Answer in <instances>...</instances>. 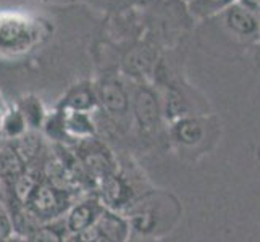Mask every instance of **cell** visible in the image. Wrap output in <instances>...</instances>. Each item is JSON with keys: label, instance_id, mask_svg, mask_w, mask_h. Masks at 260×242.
Returning <instances> with one entry per match:
<instances>
[{"label": "cell", "instance_id": "cell-11", "mask_svg": "<svg viewBox=\"0 0 260 242\" xmlns=\"http://www.w3.org/2000/svg\"><path fill=\"white\" fill-rule=\"evenodd\" d=\"M57 109L63 112L94 113L99 109L95 84L91 81H81V83L71 86L65 95L61 97Z\"/></svg>", "mask_w": 260, "mask_h": 242}, {"label": "cell", "instance_id": "cell-13", "mask_svg": "<svg viewBox=\"0 0 260 242\" xmlns=\"http://www.w3.org/2000/svg\"><path fill=\"white\" fill-rule=\"evenodd\" d=\"M95 231L110 242H126L131 237L129 221L123 213L105 209L95 223Z\"/></svg>", "mask_w": 260, "mask_h": 242}, {"label": "cell", "instance_id": "cell-29", "mask_svg": "<svg viewBox=\"0 0 260 242\" xmlns=\"http://www.w3.org/2000/svg\"><path fill=\"white\" fill-rule=\"evenodd\" d=\"M183 2H184V4H186V2H189V0H183Z\"/></svg>", "mask_w": 260, "mask_h": 242}, {"label": "cell", "instance_id": "cell-28", "mask_svg": "<svg viewBox=\"0 0 260 242\" xmlns=\"http://www.w3.org/2000/svg\"><path fill=\"white\" fill-rule=\"evenodd\" d=\"M5 110H2V105H0V121H2V115H4Z\"/></svg>", "mask_w": 260, "mask_h": 242}, {"label": "cell", "instance_id": "cell-23", "mask_svg": "<svg viewBox=\"0 0 260 242\" xmlns=\"http://www.w3.org/2000/svg\"><path fill=\"white\" fill-rule=\"evenodd\" d=\"M94 234V228L87 229L84 232H79V234H68L65 242H91Z\"/></svg>", "mask_w": 260, "mask_h": 242}, {"label": "cell", "instance_id": "cell-24", "mask_svg": "<svg viewBox=\"0 0 260 242\" xmlns=\"http://www.w3.org/2000/svg\"><path fill=\"white\" fill-rule=\"evenodd\" d=\"M126 242H157L154 239H147V237H141V236H134L131 234V237L126 240Z\"/></svg>", "mask_w": 260, "mask_h": 242}, {"label": "cell", "instance_id": "cell-5", "mask_svg": "<svg viewBox=\"0 0 260 242\" xmlns=\"http://www.w3.org/2000/svg\"><path fill=\"white\" fill-rule=\"evenodd\" d=\"M95 84L99 110L112 118L120 128L131 124V87L118 75H105Z\"/></svg>", "mask_w": 260, "mask_h": 242}, {"label": "cell", "instance_id": "cell-20", "mask_svg": "<svg viewBox=\"0 0 260 242\" xmlns=\"http://www.w3.org/2000/svg\"><path fill=\"white\" fill-rule=\"evenodd\" d=\"M42 136L55 142H65L68 139L65 131V113L63 110L55 109L53 113H47V118L44 121V126L41 129Z\"/></svg>", "mask_w": 260, "mask_h": 242}, {"label": "cell", "instance_id": "cell-27", "mask_svg": "<svg viewBox=\"0 0 260 242\" xmlns=\"http://www.w3.org/2000/svg\"><path fill=\"white\" fill-rule=\"evenodd\" d=\"M4 195H5V187H4V183L0 181V199L4 200Z\"/></svg>", "mask_w": 260, "mask_h": 242}, {"label": "cell", "instance_id": "cell-9", "mask_svg": "<svg viewBox=\"0 0 260 242\" xmlns=\"http://www.w3.org/2000/svg\"><path fill=\"white\" fill-rule=\"evenodd\" d=\"M225 26L231 34L239 39L257 41L260 39V13H255L241 4H233L228 10L221 13Z\"/></svg>", "mask_w": 260, "mask_h": 242}, {"label": "cell", "instance_id": "cell-8", "mask_svg": "<svg viewBox=\"0 0 260 242\" xmlns=\"http://www.w3.org/2000/svg\"><path fill=\"white\" fill-rule=\"evenodd\" d=\"M104 210V203L95 195L76 199L63 217L68 234H79L94 228Z\"/></svg>", "mask_w": 260, "mask_h": 242}, {"label": "cell", "instance_id": "cell-12", "mask_svg": "<svg viewBox=\"0 0 260 242\" xmlns=\"http://www.w3.org/2000/svg\"><path fill=\"white\" fill-rule=\"evenodd\" d=\"M28 163L21 158L10 141H0V181L4 183L5 191L21 175L28 171Z\"/></svg>", "mask_w": 260, "mask_h": 242}, {"label": "cell", "instance_id": "cell-25", "mask_svg": "<svg viewBox=\"0 0 260 242\" xmlns=\"http://www.w3.org/2000/svg\"><path fill=\"white\" fill-rule=\"evenodd\" d=\"M91 242H110L109 239H105L104 236H101L99 232L95 231V228H94V234H92V239H91Z\"/></svg>", "mask_w": 260, "mask_h": 242}, {"label": "cell", "instance_id": "cell-10", "mask_svg": "<svg viewBox=\"0 0 260 242\" xmlns=\"http://www.w3.org/2000/svg\"><path fill=\"white\" fill-rule=\"evenodd\" d=\"M34 39L31 24L20 18H0V50L2 52H23Z\"/></svg>", "mask_w": 260, "mask_h": 242}, {"label": "cell", "instance_id": "cell-19", "mask_svg": "<svg viewBox=\"0 0 260 242\" xmlns=\"http://www.w3.org/2000/svg\"><path fill=\"white\" fill-rule=\"evenodd\" d=\"M26 131H28V126H26V121L21 112L18 110V107L4 112L2 121H0V137H2V141H15L21 137Z\"/></svg>", "mask_w": 260, "mask_h": 242}, {"label": "cell", "instance_id": "cell-16", "mask_svg": "<svg viewBox=\"0 0 260 242\" xmlns=\"http://www.w3.org/2000/svg\"><path fill=\"white\" fill-rule=\"evenodd\" d=\"M16 107L23 115L26 126H28V131L41 132V129L44 126V121L47 118V112L44 109V103L41 102V98L36 95H26L16 103Z\"/></svg>", "mask_w": 260, "mask_h": 242}, {"label": "cell", "instance_id": "cell-17", "mask_svg": "<svg viewBox=\"0 0 260 242\" xmlns=\"http://www.w3.org/2000/svg\"><path fill=\"white\" fill-rule=\"evenodd\" d=\"M236 2L238 0H189V2H186V12L191 20L201 21L221 15Z\"/></svg>", "mask_w": 260, "mask_h": 242}, {"label": "cell", "instance_id": "cell-21", "mask_svg": "<svg viewBox=\"0 0 260 242\" xmlns=\"http://www.w3.org/2000/svg\"><path fill=\"white\" fill-rule=\"evenodd\" d=\"M15 236V228H13V221L10 217V212L7 210L5 203L0 207V239H7Z\"/></svg>", "mask_w": 260, "mask_h": 242}, {"label": "cell", "instance_id": "cell-7", "mask_svg": "<svg viewBox=\"0 0 260 242\" xmlns=\"http://www.w3.org/2000/svg\"><path fill=\"white\" fill-rule=\"evenodd\" d=\"M158 63L157 50L149 44H136L124 53L121 68L124 76L133 83H149V78L154 76L155 66Z\"/></svg>", "mask_w": 260, "mask_h": 242}, {"label": "cell", "instance_id": "cell-22", "mask_svg": "<svg viewBox=\"0 0 260 242\" xmlns=\"http://www.w3.org/2000/svg\"><path fill=\"white\" fill-rule=\"evenodd\" d=\"M150 10H160L164 13H168L170 8H176V5L184 4L183 0H141Z\"/></svg>", "mask_w": 260, "mask_h": 242}, {"label": "cell", "instance_id": "cell-14", "mask_svg": "<svg viewBox=\"0 0 260 242\" xmlns=\"http://www.w3.org/2000/svg\"><path fill=\"white\" fill-rule=\"evenodd\" d=\"M65 113V131L68 139L86 141L92 139L97 134L92 113L83 112H63Z\"/></svg>", "mask_w": 260, "mask_h": 242}, {"label": "cell", "instance_id": "cell-18", "mask_svg": "<svg viewBox=\"0 0 260 242\" xmlns=\"http://www.w3.org/2000/svg\"><path fill=\"white\" fill-rule=\"evenodd\" d=\"M67 236L68 231L65 221L63 218H60L50 223H41L26 236H23V242H65Z\"/></svg>", "mask_w": 260, "mask_h": 242}, {"label": "cell", "instance_id": "cell-4", "mask_svg": "<svg viewBox=\"0 0 260 242\" xmlns=\"http://www.w3.org/2000/svg\"><path fill=\"white\" fill-rule=\"evenodd\" d=\"M73 202L75 197L70 189L42 179L23 205L26 212L41 225L63 218Z\"/></svg>", "mask_w": 260, "mask_h": 242}, {"label": "cell", "instance_id": "cell-2", "mask_svg": "<svg viewBox=\"0 0 260 242\" xmlns=\"http://www.w3.org/2000/svg\"><path fill=\"white\" fill-rule=\"evenodd\" d=\"M220 137V124L207 115H186L168 126V139L179 152L192 157L204 155Z\"/></svg>", "mask_w": 260, "mask_h": 242}, {"label": "cell", "instance_id": "cell-3", "mask_svg": "<svg viewBox=\"0 0 260 242\" xmlns=\"http://www.w3.org/2000/svg\"><path fill=\"white\" fill-rule=\"evenodd\" d=\"M165 116L160 92L150 83L131 81V124L141 137H157L164 129Z\"/></svg>", "mask_w": 260, "mask_h": 242}, {"label": "cell", "instance_id": "cell-26", "mask_svg": "<svg viewBox=\"0 0 260 242\" xmlns=\"http://www.w3.org/2000/svg\"><path fill=\"white\" fill-rule=\"evenodd\" d=\"M0 242H23L21 236H12V237H7V239H0Z\"/></svg>", "mask_w": 260, "mask_h": 242}, {"label": "cell", "instance_id": "cell-15", "mask_svg": "<svg viewBox=\"0 0 260 242\" xmlns=\"http://www.w3.org/2000/svg\"><path fill=\"white\" fill-rule=\"evenodd\" d=\"M44 137L42 132L39 131H26L21 137L15 141H10L13 147L16 149L21 158L28 163V166H36L42 155V152H46V146H44Z\"/></svg>", "mask_w": 260, "mask_h": 242}, {"label": "cell", "instance_id": "cell-6", "mask_svg": "<svg viewBox=\"0 0 260 242\" xmlns=\"http://www.w3.org/2000/svg\"><path fill=\"white\" fill-rule=\"evenodd\" d=\"M99 189H101L99 200L104 203V207L118 213H124L139 195L144 194L138 192L133 179L124 173H120L118 169H113L99 179Z\"/></svg>", "mask_w": 260, "mask_h": 242}, {"label": "cell", "instance_id": "cell-1", "mask_svg": "<svg viewBox=\"0 0 260 242\" xmlns=\"http://www.w3.org/2000/svg\"><path fill=\"white\" fill-rule=\"evenodd\" d=\"M181 213V203L173 194L149 189L123 215L129 221L131 234L157 240L175 229Z\"/></svg>", "mask_w": 260, "mask_h": 242}]
</instances>
